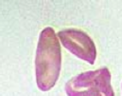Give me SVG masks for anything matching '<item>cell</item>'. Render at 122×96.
I'll use <instances>...</instances> for the list:
<instances>
[{"label":"cell","instance_id":"obj_2","mask_svg":"<svg viewBox=\"0 0 122 96\" xmlns=\"http://www.w3.org/2000/svg\"><path fill=\"white\" fill-rule=\"evenodd\" d=\"M67 96H115L107 67L80 73L65 84Z\"/></svg>","mask_w":122,"mask_h":96},{"label":"cell","instance_id":"obj_1","mask_svg":"<svg viewBox=\"0 0 122 96\" xmlns=\"http://www.w3.org/2000/svg\"><path fill=\"white\" fill-rule=\"evenodd\" d=\"M61 68V48L55 31L45 28L39 36L36 56L35 73L38 88L48 91L57 83Z\"/></svg>","mask_w":122,"mask_h":96},{"label":"cell","instance_id":"obj_3","mask_svg":"<svg viewBox=\"0 0 122 96\" xmlns=\"http://www.w3.org/2000/svg\"><path fill=\"white\" fill-rule=\"evenodd\" d=\"M62 46L77 57L93 65L97 58L95 42L85 32L76 29H63L58 32Z\"/></svg>","mask_w":122,"mask_h":96}]
</instances>
